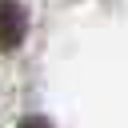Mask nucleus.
<instances>
[{"label":"nucleus","mask_w":128,"mask_h":128,"mask_svg":"<svg viewBox=\"0 0 128 128\" xmlns=\"http://www.w3.org/2000/svg\"><path fill=\"white\" fill-rule=\"evenodd\" d=\"M24 32H28L24 8H20L16 0H0V52L16 48V44L24 40Z\"/></svg>","instance_id":"obj_1"},{"label":"nucleus","mask_w":128,"mask_h":128,"mask_svg":"<svg viewBox=\"0 0 128 128\" xmlns=\"http://www.w3.org/2000/svg\"><path fill=\"white\" fill-rule=\"evenodd\" d=\"M20 128H52L44 116H28V120H20Z\"/></svg>","instance_id":"obj_2"}]
</instances>
